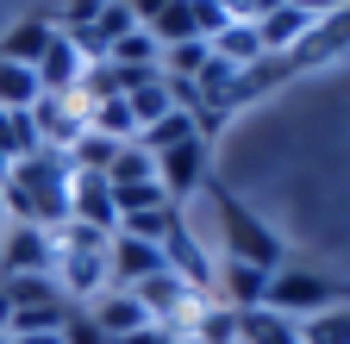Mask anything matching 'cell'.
<instances>
[{"instance_id":"cell-8","label":"cell","mask_w":350,"mask_h":344,"mask_svg":"<svg viewBox=\"0 0 350 344\" xmlns=\"http://www.w3.org/2000/svg\"><path fill=\"white\" fill-rule=\"evenodd\" d=\"M150 163H157V182H163V194H169L175 207L206 188V138H188V144H175V150H163V157H150Z\"/></svg>"},{"instance_id":"cell-25","label":"cell","mask_w":350,"mask_h":344,"mask_svg":"<svg viewBox=\"0 0 350 344\" xmlns=\"http://www.w3.org/2000/svg\"><path fill=\"white\" fill-rule=\"evenodd\" d=\"M13 344H69L63 332H25V338H13Z\"/></svg>"},{"instance_id":"cell-17","label":"cell","mask_w":350,"mask_h":344,"mask_svg":"<svg viewBox=\"0 0 350 344\" xmlns=\"http://www.w3.org/2000/svg\"><path fill=\"white\" fill-rule=\"evenodd\" d=\"M107 63H113V69H125V75H157V69H163V44L138 25V31H125L119 44L107 51Z\"/></svg>"},{"instance_id":"cell-3","label":"cell","mask_w":350,"mask_h":344,"mask_svg":"<svg viewBox=\"0 0 350 344\" xmlns=\"http://www.w3.org/2000/svg\"><path fill=\"white\" fill-rule=\"evenodd\" d=\"M262 307L282 313V319H313V313L338 307V288H332L325 276H313V269H300V263H282V269L269 276V294H262Z\"/></svg>"},{"instance_id":"cell-6","label":"cell","mask_w":350,"mask_h":344,"mask_svg":"<svg viewBox=\"0 0 350 344\" xmlns=\"http://www.w3.org/2000/svg\"><path fill=\"white\" fill-rule=\"evenodd\" d=\"M31 125H38V150H75L88 138V113H81V94H44L31 107Z\"/></svg>"},{"instance_id":"cell-1","label":"cell","mask_w":350,"mask_h":344,"mask_svg":"<svg viewBox=\"0 0 350 344\" xmlns=\"http://www.w3.org/2000/svg\"><path fill=\"white\" fill-rule=\"evenodd\" d=\"M69 182H75V163L63 150H38V157L13 163L7 169V220L57 232L69 220Z\"/></svg>"},{"instance_id":"cell-23","label":"cell","mask_w":350,"mask_h":344,"mask_svg":"<svg viewBox=\"0 0 350 344\" xmlns=\"http://www.w3.org/2000/svg\"><path fill=\"white\" fill-rule=\"evenodd\" d=\"M294 13H306V19H332V13H344L350 0H288Z\"/></svg>"},{"instance_id":"cell-26","label":"cell","mask_w":350,"mask_h":344,"mask_svg":"<svg viewBox=\"0 0 350 344\" xmlns=\"http://www.w3.org/2000/svg\"><path fill=\"white\" fill-rule=\"evenodd\" d=\"M13 326V300H7V288H0V332Z\"/></svg>"},{"instance_id":"cell-28","label":"cell","mask_w":350,"mask_h":344,"mask_svg":"<svg viewBox=\"0 0 350 344\" xmlns=\"http://www.w3.org/2000/svg\"><path fill=\"white\" fill-rule=\"evenodd\" d=\"M169 344H200V338H188V332H175V338H169Z\"/></svg>"},{"instance_id":"cell-15","label":"cell","mask_w":350,"mask_h":344,"mask_svg":"<svg viewBox=\"0 0 350 344\" xmlns=\"http://www.w3.org/2000/svg\"><path fill=\"white\" fill-rule=\"evenodd\" d=\"M51 13H31L19 31H7L0 38V63H25V69H38V57H44V44H51Z\"/></svg>"},{"instance_id":"cell-16","label":"cell","mask_w":350,"mask_h":344,"mask_svg":"<svg viewBox=\"0 0 350 344\" xmlns=\"http://www.w3.org/2000/svg\"><path fill=\"white\" fill-rule=\"evenodd\" d=\"M238 344H300V319H282L269 307H244L238 313Z\"/></svg>"},{"instance_id":"cell-10","label":"cell","mask_w":350,"mask_h":344,"mask_svg":"<svg viewBox=\"0 0 350 344\" xmlns=\"http://www.w3.org/2000/svg\"><path fill=\"white\" fill-rule=\"evenodd\" d=\"M0 276H51V232L7 226L0 232Z\"/></svg>"},{"instance_id":"cell-20","label":"cell","mask_w":350,"mask_h":344,"mask_svg":"<svg viewBox=\"0 0 350 344\" xmlns=\"http://www.w3.org/2000/svg\"><path fill=\"white\" fill-rule=\"evenodd\" d=\"M300 344H350V307H325L300 319Z\"/></svg>"},{"instance_id":"cell-24","label":"cell","mask_w":350,"mask_h":344,"mask_svg":"<svg viewBox=\"0 0 350 344\" xmlns=\"http://www.w3.org/2000/svg\"><path fill=\"white\" fill-rule=\"evenodd\" d=\"M119 7H125V13H131V19H138V25H144V31H150V19H157V13H163V7H169V0H119Z\"/></svg>"},{"instance_id":"cell-13","label":"cell","mask_w":350,"mask_h":344,"mask_svg":"<svg viewBox=\"0 0 350 344\" xmlns=\"http://www.w3.org/2000/svg\"><path fill=\"white\" fill-rule=\"evenodd\" d=\"M206 51L226 63V69H238V75H244V69H256V63H262V38H256V25H250V19H232L226 31H213V38H206Z\"/></svg>"},{"instance_id":"cell-21","label":"cell","mask_w":350,"mask_h":344,"mask_svg":"<svg viewBox=\"0 0 350 344\" xmlns=\"http://www.w3.org/2000/svg\"><path fill=\"white\" fill-rule=\"evenodd\" d=\"M131 182H157V163H150L138 144H125V150L107 163V188H131Z\"/></svg>"},{"instance_id":"cell-9","label":"cell","mask_w":350,"mask_h":344,"mask_svg":"<svg viewBox=\"0 0 350 344\" xmlns=\"http://www.w3.org/2000/svg\"><path fill=\"white\" fill-rule=\"evenodd\" d=\"M163 269H169V263H163L157 244L113 232V244H107V282H113V288H138V282H150V276H163Z\"/></svg>"},{"instance_id":"cell-18","label":"cell","mask_w":350,"mask_h":344,"mask_svg":"<svg viewBox=\"0 0 350 344\" xmlns=\"http://www.w3.org/2000/svg\"><path fill=\"white\" fill-rule=\"evenodd\" d=\"M344 44H350V7L332 13V19H319L313 31L300 38V51H294L288 63H294V69H300V63H319V57H332V51H344Z\"/></svg>"},{"instance_id":"cell-22","label":"cell","mask_w":350,"mask_h":344,"mask_svg":"<svg viewBox=\"0 0 350 344\" xmlns=\"http://www.w3.org/2000/svg\"><path fill=\"white\" fill-rule=\"evenodd\" d=\"M206 57H213L206 44H169V51H163V75H169V81H200Z\"/></svg>"},{"instance_id":"cell-29","label":"cell","mask_w":350,"mask_h":344,"mask_svg":"<svg viewBox=\"0 0 350 344\" xmlns=\"http://www.w3.org/2000/svg\"><path fill=\"white\" fill-rule=\"evenodd\" d=\"M0 344H13V338H7V332H0Z\"/></svg>"},{"instance_id":"cell-2","label":"cell","mask_w":350,"mask_h":344,"mask_svg":"<svg viewBox=\"0 0 350 344\" xmlns=\"http://www.w3.org/2000/svg\"><path fill=\"white\" fill-rule=\"evenodd\" d=\"M107 244H113V232L75 226V220H63L51 232V282L75 300V307H88L100 288H113L107 282Z\"/></svg>"},{"instance_id":"cell-4","label":"cell","mask_w":350,"mask_h":344,"mask_svg":"<svg viewBox=\"0 0 350 344\" xmlns=\"http://www.w3.org/2000/svg\"><path fill=\"white\" fill-rule=\"evenodd\" d=\"M219 220H226V256L232 263H250V269H282V244L275 232L256 220V213H244L238 200H219Z\"/></svg>"},{"instance_id":"cell-27","label":"cell","mask_w":350,"mask_h":344,"mask_svg":"<svg viewBox=\"0 0 350 344\" xmlns=\"http://www.w3.org/2000/svg\"><path fill=\"white\" fill-rule=\"evenodd\" d=\"M0 213H7V169H0Z\"/></svg>"},{"instance_id":"cell-12","label":"cell","mask_w":350,"mask_h":344,"mask_svg":"<svg viewBox=\"0 0 350 344\" xmlns=\"http://www.w3.org/2000/svg\"><path fill=\"white\" fill-rule=\"evenodd\" d=\"M250 25H256V38H262V57H294L300 38L313 31L319 19H306V13H294V7H275V13H262V19H250Z\"/></svg>"},{"instance_id":"cell-14","label":"cell","mask_w":350,"mask_h":344,"mask_svg":"<svg viewBox=\"0 0 350 344\" xmlns=\"http://www.w3.org/2000/svg\"><path fill=\"white\" fill-rule=\"evenodd\" d=\"M213 288H226V300H219V307L244 313V307H262V294H269V269H250V263H232V256H226Z\"/></svg>"},{"instance_id":"cell-5","label":"cell","mask_w":350,"mask_h":344,"mask_svg":"<svg viewBox=\"0 0 350 344\" xmlns=\"http://www.w3.org/2000/svg\"><path fill=\"white\" fill-rule=\"evenodd\" d=\"M81 313L94 319V332H100L107 344H131L138 332H150V313H144V300L131 294V288H100Z\"/></svg>"},{"instance_id":"cell-19","label":"cell","mask_w":350,"mask_h":344,"mask_svg":"<svg viewBox=\"0 0 350 344\" xmlns=\"http://www.w3.org/2000/svg\"><path fill=\"white\" fill-rule=\"evenodd\" d=\"M44 101V81L25 63H0V113H31Z\"/></svg>"},{"instance_id":"cell-7","label":"cell","mask_w":350,"mask_h":344,"mask_svg":"<svg viewBox=\"0 0 350 344\" xmlns=\"http://www.w3.org/2000/svg\"><path fill=\"white\" fill-rule=\"evenodd\" d=\"M163 263H169V276H182L194 294H213V282H219V263H213V250L194 238L188 213H182V220H175V232L163 238Z\"/></svg>"},{"instance_id":"cell-11","label":"cell","mask_w":350,"mask_h":344,"mask_svg":"<svg viewBox=\"0 0 350 344\" xmlns=\"http://www.w3.org/2000/svg\"><path fill=\"white\" fill-rule=\"evenodd\" d=\"M88 69H94V63L75 51V38H69V31H51V44H44V57H38V81H44V94H75Z\"/></svg>"}]
</instances>
